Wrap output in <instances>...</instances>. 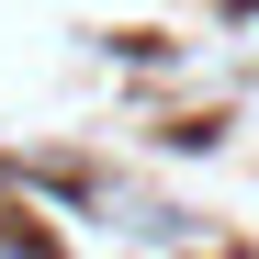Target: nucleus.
<instances>
[{
	"mask_svg": "<svg viewBox=\"0 0 259 259\" xmlns=\"http://www.w3.org/2000/svg\"><path fill=\"white\" fill-rule=\"evenodd\" d=\"M0 259H34V248H23V237H0Z\"/></svg>",
	"mask_w": 259,
	"mask_h": 259,
	"instance_id": "nucleus-1",
	"label": "nucleus"
}]
</instances>
